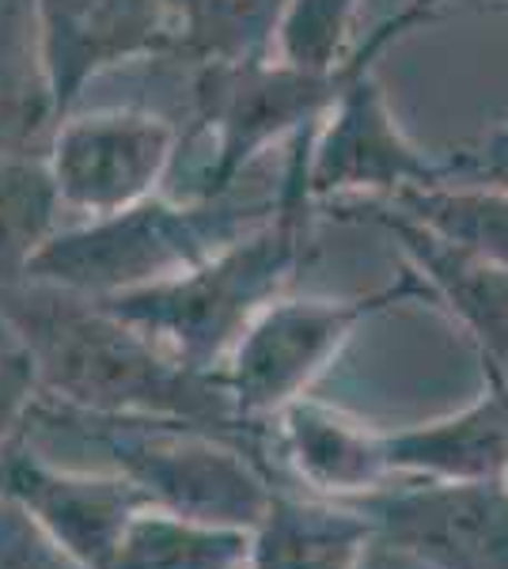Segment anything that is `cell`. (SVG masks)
I'll return each instance as SVG.
<instances>
[{
	"mask_svg": "<svg viewBox=\"0 0 508 569\" xmlns=\"http://www.w3.org/2000/svg\"><path fill=\"white\" fill-rule=\"evenodd\" d=\"M39 376L20 346L0 350V448L23 433L34 402H39Z\"/></svg>",
	"mask_w": 508,
	"mask_h": 569,
	"instance_id": "obj_23",
	"label": "cell"
},
{
	"mask_svg": "<svg viewBox=\"0 0 508 569\" xmlns=\"http://www.w3.org/2000/svg\"><path fill=\"white\" fill-rule=\"evenodd\" d=\"M508 152V122L501 126V130L489 133V141L478 149V156H505Z\"/></svg>",
	"mask_w": 508,
	"mask_h": 569,
	"instance_id": "obj_25",
	"label": "cell"
},
{
	"mask_svg": "<svg viewBox=\"0 0 508 569\" xmlns=\"http://www.w3.org/2000/svg\"><path fill=\"white\" fill-rule=\"evenodd\" d=\"M31 8L58 122L103 72L145 58H175L163 0H31Z\"/></svg>",
	"mask_w": 508,
	"mask_h": 569,
	"instance_id": "obj_10",
	"label": "cell"
},
{
	"mask_svg": "<svg viewBox=\"0 0 508 569\" xmlns=\"http://www.w3.org/2000/svg\"><path fill=\"white\" fill-rule=\"evenodd\" d=\"M372 543L376 528L357 505L273 486L262 520L251 528L247 569H357Z\"/></svg>",
	"mask_w": 508,
	"mask_h": 569,
	"instance_id": "obj_15",
	"label": "cell"
},
{
	"mask_svg": "<svg viewBox=\"0 0 508 569\" xmlns=\"http://www.w3.org/2000/svg\"><path fill=\"white\" fill-rule=\"evenodd\" d=\"M0 319L31 357L39 399L84 415L179 418L247 437L220 372H201L118 319L103 300L46 281L0 289Z\"/></svg>",
	"mask_w": 508,
	"mask_h": 569,
	"instance_id": "obj_1",
	"label": "cell"
},
{
	"mask_svg": "<svg viewBox=\"0 0 508 569\" xmlns=\"http://www.w3.org/2000/svg\"><path fill=\"white\" fill-rule=\"evenodd\" d=\"M486 372V388L464 410L387 433L391 475L440 482H482L508 475V376Z\"/></svg>",
	"mask_w": 508,
	"mask_h": 569,
	"instance_id": "obj_13",
	"label": "cell"
},
{
	"mask_svg": "<svg viewBox=\"0 0 508 569\" xmlns=\"http://www.w3.org/2000/svg\"><path fill=\"white\" fill-rule=\"evenodd\" d=\"M289 156L297 160L311 206L357 194L395 198L451 176L448 160L418 149L402 130L376 66L346 80L316 130L289 144Z\"/></svg>",
	"mask_w": 508,
	"mask_h": 569,
	"instance_id": "obj_7",
	"label": "cell"
},
{
	"mask_svg": "<svg viewBox=\"0 0 508 569\" xmlns=\"http://www.w3.org/2000/svg\"><path fill=\"white\" fill-rule=\"evenodd\" d=\"M368 220L399 243L406 266L425 281L432 305L448 308L467 330L482 369L508 376V266L429 232L395 206H372Z\"/></svg>",
	"mask_w": 508,
	"mask_h": 569,
	"instance_id": "obj_12",
	"label": "cell"
},
{
	"mask_svg": "<svg viewBox=\"0 0 508 569\" xmlns=\"http://www.w3.org/2000/svg\"><path fill=\"white\" fill-rule=\"evenodd\" d=\"M376 528V539L425 569H508V482L380 486L349 498Z\"/></svg>",
	"mask_w": 508,
	"mask_h": 569,
	"instance_id": "obj_9",
	"label": "cell"
},
{
	"mask_svg": "<svg viewBox=\"0 0 508 569\" xmlns=\"http://www.w3.org/2000/svg\"><path fill=\"white\" fill-rule=\"evenodd\" d=\"M451 176H467V179H486L494 187L508 190V152L505 156H478V152H456L448 156Z\"/></svg>",
	"mask_w": 508,
	"mask_h": 569,
	"instance_id": "obj_24",
	"label": "cell"
},
{
	"mask_svg": "<svg viewBox=\"0 0 508 569\" xmlns=\"http://www.w3.org/2000/svg\"><path fill=\"white\" fill-rule=\"evenodd\" d=\"M270 209L273 198L236 206L228 198L152 194L122 213L61 224L31 262L27 281L58 284L91 300L122 297L198 266L270 217Z\"/></svg>",
	"mask_w": 508,
	"mask_h": 569,
	"instance_id": "obj_5",
	"label": "cell"
},
{
	"mask_svg": "<svg viewBox=\"0 0 508 569\" xmlns=\"http://www.w3.org/2000/svg\"><path fill=\"white\" fill-rule=\"evenodd\" d=\"M486 12H505L508 16V0H494V4H489Z\"/></svg>",
	"mask_w": 508,
	"mask_h": 569,
	"instance_id": "obj_27",
	"label": "cell"
},
{
	"mask_svg": "<svg viewBox=\"0 0 508 569\" xmlns=\"http://www.w3.org/2000/svg\"><path fill=\"white\" fill-rule=\"evenodd\" d=\"M27 421L64 429L107 460V471L126 475L149 493L156 509L190 520L251 531L273 498V479L247 437L220 433L179 418H110L84 415L39 399Z\"/></svg>",
	"mask_w": 508,
	"mask_h": 569,
	"instance_id": "obj_4",
	"label": "cell"
},
{
	"mask_svg": "<svg viewBox=\"0 0 508 569\" xmlns=\"http://www.w3.org/2000/svg\"><path fill=\"white\" fill-rule=\"evenodd\" d=\"M179 144L182 133L171 118L141 107H103L69 110L42 156L61 206L91 220L163 194Z\"/></svg>",
	"mask_w": 508,
	"mask_h": 569,
	"instance_id": "obj_8",
	"label": "cell"
},
{
	"mask_svg": "<svg viewBox=\"0 0 508 569\" xmlns=\"http://www.w3.org/2000/svg\"><path fill=\"white\" fill-rule=\"evenodd\" d=\"M414 300L432 305L425 281L410 266L399 281L357 297H289V292L277 297L220 365V380L232 395L236 418L247 429L270 421L285 402L308 395L368 319Z\"/></svg>",
	"mask_w": 508,
	"mask_h": 569,
	"instance_id": "obj_6",
	"label": "cell"
},
{
	"mask_svg": "<svg viewBox=\"0 0 508 569\" xmlns=\"http://www.w3.org/2000/svg\"><path fill=\"white\" fill-rule=\"evenodd\" d=\"M0 493L20 501L46 536L88 569H110L126 525L152 505L126 475L61 467L34 452L23 437L4 445Z\"/></svg>",
	"mask_w": 508,
	"mask_h": 569,
	"instance_id": "obj_11",
	"label": "cell"
},
{
	"mask_svg": "<svg viewBox=\"0 0 508 569\" xmlns=\"http://www.w3.org/2000/svg\"><path fill=\"white\" fill-rule=\"evenodd\" d=\"M53 126L34 8L31 0H0V156L46 152Z\"/></svg>",
	"mask_w": 508,
	"mask_h": 569,
	"instance_id": "obj_16",
	"label": "cell"
},
{
	"mask_svg": "<svg viewBox=\"0 0 508 569\" xmlns=\"http://www.w3.org/2000/svg\"><path fill=\"white\" fill-rule=\"evenodd\" d=\"M402 217L445 240L470 247L486 259L508 266V190L486 179L448 176L429 187H410L387 198Z\"/></svg>",
	"mask_w": 508,
	"mask_h": 569,
	"instance_id": "obj_19",
	"label": "cell"
},
{
	"mask_svg": "<svg viewBox=\"0 0 508 569\" xmlns=\"http://www.w3.org/2000/svg\"><path fill=\"white\" fill-rule=\"evenodd\" d=\"M273 418L285 460L292 463L297 479L308 482V490L319 493V498L349 501L380 490L391 479L384 440L387 433L365 426L346 410L300 395V399L285 402Z\"/></svg>",
	"mask_w": 508,
	"mask_h": 569,
	"instance_id": "obj_14",
	"label": "cell"
},
{
	"mask_svg": "<svg viewBox=\"0 0 508 569\" xmlns=\"http://www.w3.org/2000/svg\"><path fill=\"white\" fill-rule=\"evenodd\" d=\"M61 194L42 152L0 156V289L27 281V270L61 228Z\"/></svg>",
	"mask_w": 508,
	"mask_h": 569,
	"instance_id": "obj_20",
	"label": "cell"
},
{
	"mask_svg": "<svg viewBox=\"0 0 508 569\" xmlns=\"http://www.w3.org/2000/svg\"><path fill=\"white\" fill-rule=\"evenodd\" d=\"M251 531L141 509L122 531L110 569H247Z\"/></svg>",
	"mask_w": 508,
	"mask_h": 569,
	"instance_id": "obj_17",
	"label": "cell"
},
{
	"mask_svg": "<svg viewBox=\"0 0 508 569\" xmlns=\"http://www.w3.org/2000/svg\"><path fill=\"white\" fill-rule=\"evenodd\" d=\"M360 0H289L273 34V58L308 72H330L353 46Z\"/></svg>",
	"mask_w": 508,
	"mask_h": 569,
	"instance_id": "obj_21",
	"label": "cell"
},
{
	"mask_svg": "<svg viewBox=\"0 0 508 569\" xmlns=\"http://www.w3.org/2000/svg\"><path fill=\"white\" fill-rule=\"evenodd\" d=\"M8 346H16V338H12V330L4 327V319H0V350H8Z\"/></svg>",
	"mask_w": 508,
	"mask_h": 569,
	"instance_id": "obj_26",
	"label": "cell"
},
{
	"mask_svg": "<svg viewBox=\"0 0 508 569\" xmlns=\"http://www.w3.org/2000/svg\"><path fill=\"white\" fill-rule=\"evenodd\" d=\"M311 198L300 168L285 152L281 187L266 220L247 228L239 240L225 243L190 270L145 289L110 297L103 305L160 342L182 365L220 372L243 330L285 297L311 243Z\"/></svg>",
	"mask_w": 508,
	"mask_h": 569,
	"instance_id": "obj_2",
	"label": "cell"
},
{
	"mask_svg": "<svg viewBox=\"0 0 508 569\" xmlns=\"http://www.w3.org/2000/svg\"><path fill=\"white\" fill-rule=\"evenodd\" d=\"M0 569H88L39 528V520L0 493Z\"/></svg>",
	"mask_w": 508,
	"mask_h": 569,
	"instance_id": "obj_22",
	"label": "cell"
},
{
	"mask_svg": "<svg viewBox=\"0 0 508 569\" xmlns=\"http://www.w3.org/2000/svg\"><path fill=\"white\" fill-rule=\"evenodd\" d=\"M175 58L193 66H232L273 53V34L289 0H163Z\"/></svg>",
	"mask_w": 508,
	"mask_h": 569,
	"instance_id": "obj_18",
	"label": "cell"
},
{
	"mask_svg": "<svg viewBox=\"0 0 508 569\" xmlns=\"http://www.w3.org/2000/svg\"><path fill=\"white\" fill-rule=\"evenodd\" d=\"M489 4L494 0H406L399 12L349 46L346 61L330 72L297 69L273 53L255 61H232V66H198L193 107H198V130L206 133V163L182 198H228L258 156L289 149L292 141L316 130L319 118L327 114V107L357 69L376 66L391 46L410 39L414 31L448 20L451 12H464V8L486 12Z\"/></svg>",
	"mask_w": 508,
	"mask_h": 569,
	"instance_id": "obj_3",
	"label": "cell"
}]
</instances>
